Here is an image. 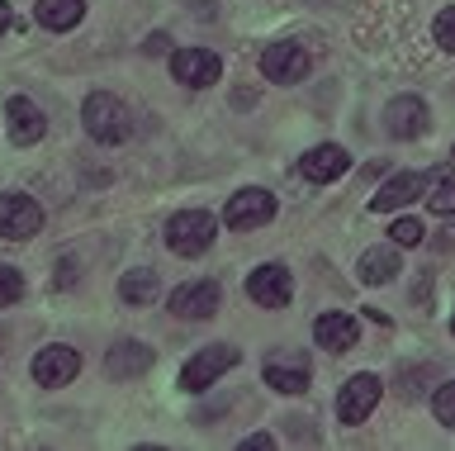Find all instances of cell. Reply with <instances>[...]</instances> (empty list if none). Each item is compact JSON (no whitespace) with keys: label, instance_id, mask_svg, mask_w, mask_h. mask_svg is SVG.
<instances>
[{"label":"cell","instance_id":"cell-11","mask_svg":"<svg viewBox=\"0 0 455 451\" xmlns=\"http://www.w3.org/2000/svg\"><path fill=\"white\" fill-rule=\"evenodd\" d=\"M219 304H223V290L213 286V280H190V286H180L176 294H171V314L176 318H195V323H204L219 314Z\"/></svg>","mask_w":455,"mask_h":451},{"label":"cell","instance_id":"cell-4","mask_svg":"<svg viewBox=\"0 0 455 451\" xmlns=\"http://www.w3.org/2000/svg\"><path fill=\"white\" fill-rule=\"evenodd\" d=\"M379 394H384L379 375H370V371L351 375L347 385H341V394H337V418L347 423V428H361V423L370 418V408L379 404Z\"/></svg>","mask_w":455,"mask_h":451},{"label":"cell","instance_id":"cell-16","mask_svg":"<svg viewBox=\"0 0 455 451\" xmlns=\"http://www.w3.org/2000/svg\"><path fill=\"white\" fill-rule=\"evenodd\" d=\"M5 119H10V138L14 143H38L43 133H48V119H43V109L28 101V95H14V101L5 105Z\"/></svg>","mask_w":455,"mask_h":451},{"label":"cell","instance_id":"cell-18","mask_svg":"<svg viewBox=\"0 0 455 451\" xmlns=\"http://www.w3.org/2000/svg\"><path fill=\"white\" fill-rule=\"evenodd\" d=\"M81 15H85V0H38L34 5V20L43 24V29H52V34L76 29Z\"/></svg>","mask_w":455,"mask_h":451},{"label":"cell","instance_id":"cell-21","mask_svg":"<svg viewBox=\"0 0 455 451\" xmlns=\"http://www.w3.org/2000/svg\"><path fill=\"white\" fill-rule=\"evenodd\" d=\"M156 290H162V286H156V271H128L119 280V294H124L128 304H152Z\"/></svg>","mask_w":455,"mask_h":451},{"label":"cell","instance_id":"cell-25","mask_svg":"<svg viewBox=\"0 0 455 451\" xmlns=\"http://www.w3.org/2000/svg\"><path fill=\"white\" fill-rule=\"evenodd\" d=\"M20 300H24L20 271H14V266H0V309H5V304H20Z\"/></svg>","mask_w":455,"mask_h":451},{"label":"cell","instance_id":"cell-29","mask_svg":"<svg viewBox=\"0 0 455 451\" xmlns=\"http://www.w3.org/2000/svg\"><path fill=\"white\" fill-rule=\"evenodd\" d=\"M5 29H10V5L0 0V34H5Z\"/></svg>","mask_w":455,"mask_h":451},{"label":"cell","instance_id":"cell-10","mask_svg":"<svg viewBox=\"0 0 455 451\" xmlns=\"http://www.w3.org/2000/svg\"><path fill=\"white\" fill-rule=\"evenodd\" d=\"M308 52L299 48V44H270L261 52V72L266 81H275V86H294V81H304L308 77Z\"/></svg>","mask_w":455,"mask_h":451},{"label":"cell","instance_id":"cell-12","mask_svg":"<svg viewBox=\"0 0 455 451\" xmlns=\"http://www.w3.org/2000/svg\"><path fill=\"white\" fill-rule=\"evenodd\" d=\"M76 371H81V351L76 347L57 342V347H43L38 357H34V380H38V385H48V390L76 380Z\"/></svg>","mask_w":455,"mask_h":451},{"label":"cell","instance_id":"cell-19","mask_svg":"<svg viewBox=\"0 0 455 451\" xmlns=\"http://www.w3.org/2000/svg\"><path fill=\"white\" fill-rule=\"evenodd\" d=\"M152 366V347H142V342H119L105 357V371L114 375V380H133V375H142Z\"/></svg>","mask_w":455,"mask_h":451},{"label":"cell","instance_id":"cell-8","mask_svg":"<svg viewBox=\"0 0 455 451\" xmlns=\"http://www.w3.org/2000/svg\"><path fill=\"white\" fill-rule=\"evenodd\" d=\"M308 375H313V366H308L304 351H294V347L266 357V385L280 390V394H304L308 390Z\"/></svg>","mask_w":455,"mask_h":451},{"label":"cell","instance_id":"cell-6","mask_svg":"<svg viewBox=\"0 0 455 451\" xmlns=\"http://www.w3.org/2000/svg\"><path fill=\"white\" fill-rule=\"evenodd\" d=\"M171 77H176L180 86L204 91L223 77V62H219V52H209V48H176L171 52Z\"/></svg>","mask_w":455,"mask_h":451},{"label":"cell","instance_id":"cell-23","mask_svg":"<svg viewBox=\"0 0 455 451\" xmlns=\"http://www.w3.org/2000/svg\"><path fill=\"white\" fill-rule=\"evenodd\" d=\"M389 238H394V247H418L427 238V229H422V219H394Z\"/></svg>","mask_w":455,"mask_h":451},{"label":"cell","instance_id":"cell-22","mask_svg":"<svg viewBox=\"0 0 455 451\" xmlns=\"http://www.w3.org/2000/svg\"><path fill=\"white\" fill-rule=\"evenodd\" d=\"M427 209L432 214H455V172H441L427 190Z\"/></svg>","mask_w":455,"mask_h":451},{"label":"cell","instance_id":"cell-30","mask_svg":"<svg viewBox=\"0 0 455 451\" xmlns=\"http://www.w3.org/2000/svg\"><path fill=\"white\" fill-rule=\"evenodd\" d=\"M451 333H455V318H451Z\"/></svg>","mask_w":455,"mask_h":451},{"label":"cell","instance_id":"cell-5","mask_svg":"<svg viewBox=\"0 0 455 451\" xmlns=\"http://www.w3.org/2000/svg\"><path fill=\"white\" fill-rule=\"evenodd\" d=\"M270 219H275V195H270V190H256V186L237 190L233 200L223 205V223H228L233 233L261 229V223H270Z\"/></svg>","mask_w":455,"mask_h":451},{"label":"cell","instance_id":"cell-28","mask_svg":"<svg viewBox=\"0 0 455 451\" xmlns=\"http://www.w3.org/2000/svg\"><path fill=\"white\" fill-rule=\"evenodd\" d=\"M166 48H171L166 34H148V44H142V52H148V58H156V52H166Z\"/></svg>","mask_w":455,"mask_h":451},{"label":"cell","instance_id":"cell-15","mask_svg":"<svg viewBox=\"0 0 455 451\" xmlns=\"http://www.w3.org/2000/svg\"><path fill=\"white\" fill-rule=\"evenodd\" d=\"M422 190H427V176L422 172H398V176H389L379 186V195L370 200V209H375V214H394V209H403V205L418 200Z\"/></svg>","mask_w":455,"mask_h":451},{"label":"cell","instance_id":"cell-20","mask_svg":"<svg viewBox=\"0 0 455 451\" xmlns=\"http://www.w3.org/2000/svg\"><path fill=\"white\" fill-rule=\"evenodd\" d=\"M355 276H361L365 286H389V280L398 276V252H394V247H370V252H361Z\"/></svg>","mask_w":455,"mask_h":451},{"label":"cell","instance_id":"cell-13","mask_svg":"<svg viewBox=\"0 0 455 451\" xmlns=\"http://www.w3.org/2000/svg\"><path fill=\"white\" fill-rule=\"evenodd\" d=\"M427 124H432V115H427V105L418 95H394V101L384 105V129L394 138H422Z\"/></svg>","mask_w":455,"mask_h":451},{"label":"cell","instance_id":"cell-1","mask_svg":"<svg viewBox=\"0 0 455 451\" xmlns=\"http://www.w3.org/2000/svg\"><path fill=\"white\" fill-rule=\"evenodd\" d=\"M81 124H85V133L95 138V143H124L128 133H133V115H128V105L119 101V95H109V91H95L91 101L81 105Z\"/></svg>","mask_w":455,"mask_h":451},{"label":"cell","instance_id":"cell-7","mask_svg":"<svg viewBox=\"0 0 455 451\" xmlns=\"http://www.w3.org/2000/svg\"><path fill=\"white\" fill-rule=\"evenodd\" d=\"M43 229V209L38 200H28V195L10 190L0 195V238H10V243H24V238H34Z\"/></svg>","mask_w":455,"mask_h":451},{"label":"cell","instance_id":"cell-17","mask_svg":"<svg viewBox=\"0 0 455 451\" xmlns=\"http://www.w3.org/2000/svg\"><path fill=\"white\" fill-rule=\"evenodd\" d=\"M313 342L327 347V351H351L355 342H361V323H355L351 314H323L318 323H313Z\"/></svg>","mask_w":455,"mask_h":451},{"label":"cell","instance_id":"cell-24","mask_svg":"<svg viewBox=\"0 0 455 451\" xmlns=\"http://www.w3.org/2000/svg\"><path fill=\"white\" fill-rule=\"evenodd\" d=\"M432 414H436V423L455 428V380H446V385L432 394Z\"/></svg>","mask_w":455,"mask_h":451},{"label":"cell","instance_id":"cell-27","mask_svg":"<svg viewBox=\"0 0 455 451\" xmlns=\"http://www.w3.org/2000/svg\"><path fill=\"white\" fill-rule=\"evenodd\" d=\"M242 447H247V451H270V447H275V437H270V432H251Z\"/></svg>","mask_w":455,"mask_h":451},{"label":"cell","instance_id":"cell-2","mask_svg":"<svg viewBox=\"0 0 455 451\" xmlns=\"http://www.w3.org/2000/svg\"><path fill=\"white\" fill-rule=\"evenodd\" d=\"M213 238H219V219L209 209H185L166 223V247L176 257H199V252H209Z\"/></svg>","mask_w":455,"mask_h":451},{"label":"cell","instance_id":"cell-26","mask_svg":"<svg viewBox=\"0 0 455 451\" xmlns=\"http://www.w3.org/2000/svg\"><path fill=\"white\" fill-rule=\"evenodd\" d=\"M432 34H436V44L446 48V52H455V5H446V10H441V15H436Z\"/></svg>","mask_w":455,"mask_h":451},{"label":"cell","instance_id":"cell-3","mask_svg":"<svg viewBox=\"0 0 455 451\" xmlns=\"http://www.w3.org/2000/svg\"><path fill=\"white\" fill-rule=\"evenodd\" d=\"M237 361H242V351L228 347V342H213V347H204V351H195V357L185 361V371H180V390H190V394L209 390L213 380H219L223 371H233Z\"/></svg>","mask_w":455,"mask_h":451},{"label":"cell","instance_id":"cell-9","mask_svg":"<svg viewBox=\"0 0 455 451\" xmlns=\"http://www.w3.org/2000/svg\"><path fill=\"white\" fill-rule=\"evenodd\" d=\"M247 294H251V304H261V309H284L294 294V280L280 262H270V266H256L247 276Z\"/></svg>","mask_w":455,"mask_h":451},{"label":"cell","instance_id":"cell-14","mask_svg":"<svg viewBox=\"0 0 455 451\" xmlns=\"http://www.w3.org/2000/svg\"><path fill=\"white\" fill-rule=\"evenodd\" d=\"M347 166H351V152L337 148V143H318V148H308L304 157H299V172H304V181H313V186L337 181Z\"/></svg>","mask_w":455,"mask_h":451}]
</instances>
